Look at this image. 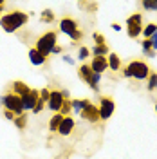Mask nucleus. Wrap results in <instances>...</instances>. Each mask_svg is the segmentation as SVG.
Wrapping results in <instances>:
<instances>
[{"mask_svg":"<svg viewBox=\"0 0 157 159\" xmlns=\"http://www.w3.org/2000/svg\"><path fill=\"white\" fill-rule=\"evenodd\" d=\"M56 43H58V34H56L54 31H47V33H43L42 36H38V40H36V49H38L43 56H49L51 51L54 49Z\"/></svg>","mask_w":157,"mask_h":159,"instance_id":"4","label":"nucleus"},{"mask_svg":"<svg viewBox=\"0 0 157 159\" xmlns=\"http://www.w3.org/2000/svg\"><path fill=\"white\" fill-rule=\"evenodd\" d=\"M78 76H79V80H81L83 83H87V85L94 90V92H98V90H99V81H101V76H99V74H96L94 70L90 69V65H88V63L79 65Z\"/></svg>","mask_w":157,"mask_h":159,"instance_id":"3","label":"nucleus"},{"mask_svg":"<svg viewBox=\"0 0 157 159\" xmlns=\"http://www.w3.org/2000/svg\"><path fill=\"white\" fill-rule=\"evenodd\" d=\"M78 22L74 18H70V16H63V18L60 20V31L63 33V34H67V36H72L76 31H78Z\"/></svg>","mask_w":157,"mask_h":159,"instance_id":"9","label":"nucleus"},{"mask_svg":"<svg viewBox=\"0 0 157 159\" xmlns=\"http://www.w3.org/2000/svg\"><path fill=\"white\" fill-rule=\"evenodd\" d=\"M141 49H143V52H145V56H148V58H154V56H155V51L152 49L150 40L143 38V42H141Z\"/></svg>","mask_w":157,"mask_h":159,"instance_id":"21","label":"nucleus"},{"mask_svg":"<svg viewBox=\"0 0 157 159\" xmlns=\"http://www.w3.org/2000/svg\"><path fill=\"white\" fill-rule=\"evenodd\" d=\"M141 7L145 11H155L157 13V0L155 2H152V0H145V2H141Z\"/></svg>","mask_w":157,"mask_h":159,"instance_id":"26","label":"nucleus"},{"mask_svg":"<svg viewBox=\"0 0 157 159\" xmlns=\"http://www.w3.org/2000/svg\"><path fill=\"white\" fill-rule=\"evenodd\" d=\"M88 56H90V49H88V47H85V45H83V47H79V51H78V58L81 60V61H85Z\"/></svg>","mask_w":157,"mask_h":159,"instance_id":"27","label":"nucleus"},{"mask_svg":"<svg viewBox=\"0 0 157 159\" xmlns=\"http://www.w3.org/2000/svg\"><path fill=\"white\" fill-rule=\"evenodd\" d=\"M45 105H47V103H45L42 98H38V101H36V107L33 109V112H34V114H40V112L43 110V107H45Z\"/></svg>","mask_w":157,"mask_h":159,"instance_id":"28","label":"nucleus"},{"mask_svg":"<svg viewBox=\"0 0 157 159\" xmlns=\"http://www.w3.org/2000/svg\"><path fill=\"white\" fill-rule=\"evenodd\" d=\"M150 43H152V49L157 52V33L154 34V36H152V38H150Z\"/></svg>","mask_w":157,"mask_h":159,"instance_id":"32","label":"nucleus"},{"mask_svg":"<svg viewBox=\"0 0 157 159\" xmlns=\"http://www.w3.org/2000/svg\"><path fill=\"white\" fill-rule=\"evenodd\" d=\"M31 90V87L25 83V81H22V80H15L13 83H11V90L9 92H13V94H16V96H25L27 92Z\"/></svg>","mask_w":157,"mask_h":159,"instance_id":"15","label":"nucleus"},{"mask_svg":"<svg viewBox=\"0 0 157 159\" xmlns=\"http://www.w3.org/2000/svg\"><path fill=\"white\" fill-rule=\"evenodd\" d=\"M88 65H90V69L94 70L96 74H99V76H101V74L108 69L107 56H92V61H90Z\"/></svg>","mask_w":157,"mask_h":159,"instance_id":"11","label":"nucleus"},{"mask_svg":"<svg viewBox=\"0 0 157 159\" xmlns=\"http://www.w3.org/2000/svg\"><path fill=\"white\" fill-rule=\"evenodd\" d=\"M123 76L125 78H134V80H148L150 76V67H148L146 61H141V60H132L130 63H127L123 67Z\"/></svg>","mask_w":157,"mask_h":159,"instance_id":"2","label":"nucleus"},{"mask_svg":"<svg viewBox=\"0 0 157 159\" xmlns=\"http://www.w3.org/2000/svg\"><path fill=\"white\" fill-rule=\"evenodd\" d=\"M27 56H29V61L33 63V65H36V67H40V65H45V63H47V60H49V56H43V54L36 49V47L29 49Z\"/></svg>","mask_w":157,"mask_h":159,"instance_id":"14","label":"nucleus"},{"mask_svg":"<svg viewBox=\"0 0 157 159\" xmlns=\"http://www.w3.org/2000/svg\"><path fill=\"white\" fill-rule=\"evenodd\" d=\"M146 89L150 90V92L157 90V72H150V76H148V80H146Z\"/></svg>","mask_w":157,"mask_h":159,"instance_id":"23","label":"nucleus"},{"mask_svg":"<svg viewBox=\"0 0 157 159\" xmlns=\"http://www.w3.org/2000/svg\"><path fill=\"white\" fill-rule=\"evenodd\" d=\"M63 101H65V99H63V96H61V90H51L47 107H49V110H52V112L58 114L60 109H61V105H63Z\"/></svg>","mask_w":157,"mask_h":159,"instance_id":"10","label":"nucleus"},{"mask_svg":"<svg viewBox=\"0 0 157 159\" xmlns=\"http://www.w3.org/2000/svg\"><path fill=\"white\" fill-rule=\"evenodd\" d=\"M13 123H15V127H16L18 130H24L25 129V125H27V114L24 112V114L16 116V118L13 119Z\"/></svg>","mask_w":157,"mask_h":159,"instance_id":"22","label":"nucleus"},{"mask_svg":"<svg viewBox=\"0 0 157 159\" xmlns=\"http://www.w3.org/2000/svg\"><path fill=\"white\" fill-rule=\"evenodd\" d=\"M4 116H6V119H9V121H13V119L16 118L13 112H9V110H4Z\"/></svg>","mask_w":157,"mask_h":159,"instance_id":"34","label":"nucleus"},{"mask_svg":"<svg viewBox=\"0 0 157 159\" xmlns=\"http://www.w3.org/2000/svg\"><path fill=\"white\" fill-rule=\"evenodd\" d=\"M81 118L85 119V121H88V123H98V121H101L99 119V112H98V107L94 105V103H90L87 109L83 110L81 114H79Z\"/></svg>","mask_w":157,"mask_h":159,"instance_id":"12","label":"nucleus"},{"mask_svg":"<svg viewBox=\"0 0 157 159\" xmlns=\"http://www.w3.org/2000/svg\"><path fill=\"white\" fill-rule=\"evenodd\" d=\"M74 127H76L74 118H72V116H65L63 121H61V125H60V129H58V134L60 136H70L72 130H74Z\"/></svg>","mask_w":157,"mask_h":159,"instance_id":"13","label":"nucleus"},{"mask_svg":"<svg viewBox=\"0 0 157 159\" xmlns=\"http://www.w3.org/2000/svg\"><path fill=\"white\" fill-rule=\"evenodd\" d=\"M29 20V15L24 11H9L6 15H2L0 18V27L6 33H16L20 27H24Z\"/></svg>","mask_w":157,"mask_h":159,"instance_id":"1","label":"nucleus"},{"mask_svg":"<svg viewBox=\"0 0 157 159\" xmlns=\"http://www.w3.org/2000/svg\"><path fill=\"white\" fill-rule=\"evenodd\" d=\"M92 38L96 40V45H103L105 43V34H101V33H94Z\"/></svg>","mask_w":157,"mask_h":159,"instance_id":"29","label":"nucleus"},{"mask_svg":"<svg viewBox=\"0 0 157 159\" xmlns=\"http://www.w3.org/2000/svg\"><path fill=\"white\" fill-rule=\"evenodd\" d=\"M155 112H157V103H155Z\"/></svg>","mask_w":157,"mask_h":159,"instance_id":"36","label":"nucleus"},{"mask_svg":"<svg viewBox=\"0 0 157 159\" xmlns=\"http://www.w3.org/2000/svg\"><path fill=\"white\" fill-rule=\"evenodd\" d=\"M70 112H72V99H65L58 114H61V116L65 118V116H67V114H70Z\"/></svg>","mask_w":157,"mask_h":159,"instance_id":"24","label":"nucleus"},{"mask_svg":"<svg viewBox=\"0 0 157 159\" xmlns=\"http://www.w3.org/2000/svg\"><path fill=\"white\" fill-rule=\"evenodd\" d=\"M61 60H63L65 63H69V65H74V58H70L69 54H63V56H61Z\"/></svg>","mask_w":157,"mask_h":159,"instance_id":"33","label":"nucleus"},{"mask_svg":"<svg viewBox=\"0 0 157 159\" xmlns=\"http://www.w3.org/2000/svg\"><path fill=\"white\" fill-rule=\"evenodd\" d=\"M61 52H63V47H61L60 43H56V45H54V49L51 51V54H61Z\"/></svg>","mask_w":157,"mask_h":159,"instance_id":"31","label":"nucleus"},{"mask_svg":"<svg viewBox=\"0 0 157 159\" xmlns=\"http://www.w3.org/2000/svg\"><path fill=\"white\" fill-rule=\"evenodd\" d=\"M112 29L114 31H121V25H119L118 22H114V24H112Z\"/></svg>","mask_w":157,"mask_h":159,"instance_id":"35","label":"nucleus"},{"mask_svg":"<svg viewBox=\"0 0 157 159\" xmlns=\"http://www.w3.org/2000/svg\"><path fill=\"white\" fill-rule=\"evenodd\" d=\"M70 40H72V43H78V42H81V40H83V33L78 29L74 34H72V36H70Z\"/></svg>","mask_w":157,"mask_h":159,"instance_id":"30","label":"nucleus"},{"mask_svg":"<svg viewBox=\"0 0 157 159\" xmlns=\"http://www.w3.org/2000/svg\"><path fill=\"white\" fill-rule=\"evenodd\" d=\"M155 33H157V24H154V22H150V24H146L143 27V36H145V40H150Z\"/></svg>","mask_w":157,"mask_h":159,"instance_id":"19","label":"nucleus"},{"mask_svg":"<svg viewBox=\"0 0 157 159\" xmlns=\"http://www.w3.org/2000/svg\"><path fill=\"white\" fill-rule=\"evenodd\" d=\"M61 121H63V116H61V114H54V116L51 118V121H49V130L52 132V134H56V132H58L60 125H61Z\"/></svg>","mask_w":157,"mask_h":159,"instance_id":"18","label":"nucleus"},{"mask_svg":"<svg viewBox=\"0 0 157 159\" xmlns=\"http://www.w3.org/2000/svg\"><path fill=\"white\" fill-rule=\"evenodd\" d=\"M42 22H45V24H52V22H54V13H52L51 9L42 11Z\"/></svg>","mask_w":157,"mask_h":159,"instance_id":"25","label":"nucleus"},{"mask_svg":"<svg viewBox=\"0 0 157 159\" xmlns=\"http://www.w3.org/2000/svg\"><path fill=\"white\" fill-rule=\"evenodd\" d=\"M143 15L141 13H134L127 18V34L130 38H139L143 34Z\"/></svg>","mask_w":157,"mask_h":159,"instance_id":"6","label":"nucleus"},{"mask_svg":"<svg viewBox=\"0 0 157 159\" xmlns=\"http://www.w3.org/2000/svg\"><path fill=\"white\" fill-rule=\"evenodd\" d=\"M90 52H92L94 56H108V54H110V49H108L107 43H103V45H94Z\"/></svg>","mask_w":157,"mask_h":159,"instance_id":"20","label":"nucleus"},{"mask_svg":"<svg viewBox=\"0 0 157 159\" xmlns=\"http://www.w3.org/2000/svg\"><path fill=\"white\" fill-rule=\"evenodd\" d=\"M40 98V90L31 89L25 96H22V105H24V112H33V109L36 107V101Z\"/></svg>","mask_w":157,"mask_h":159,"instance_id":"8","label":"nucleus"},{"mask_svg":"<svg viewBox=\"0 0 157 159\" xmlns=\"http://www.w3.org/2000/svg\"><path fill=\"white\" fill-rule=\"evenodd\" d=\"M88 105H90V99H85V98L83 99H72V112H74V114H81Z\"/></svg>","mask_w":157,"mask_h":159,"instance_id":"16","label":"nucleus"},{"mask_svg":"<svg viewBox=\"0 0 157 159\" xmlns=\"http://www.w3.org/2000/svg\"><path fill=\"white\" fill-rule=\"evenodd\" d=\"M114 110H116V101L110 98V96H101V98H99L98 112H99V119H101V121L110 119V116L114 114Z\"/></svg>","mask_w":157,"mask_h":159,"instance_id":"7","label":"nucleus"},{"mask_svg":"<svg viewBox=\"0 0 157 159\" xmlns=\"http://www.w3.org/2000/svg\"><path fill=\"white\" fill-rule=\"evenodd\" d=\"M107 61H108V69L110 70L121 69V58H119V54H116V52H110L107 56Z\"/></svg>","mask_w":157,"mask_h":159,"instance_id":"17","label":"nucleus"},{"mask_svg":"<svg viewBox=\"0 0 157 159\" xmlns=\"http://www.w3.org/2000/svg\"><path fill=\"white\" fill-rule=\"evenodd\" d=\"M0 103L4 105V109L13 112L15 116H20L24 114V105H22V98L13 94V92H6L2 98H0Z\"/></svg>","mask_w":157,"mask_h":159,"instance_id":"5","label":"nucleus"}]
</instances>
